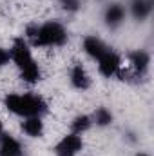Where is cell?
I'll list each match as a JSON object with an SVG mask.
<instances>
[{
  "instance_id": "6da1fadb",
  "label": "cell",
  "mask_w": 154,
  "mask_h": 156,
  "mask_svg": "<svg viewBox=\"0 0 154 156\" xmlns=\"http://www.w3.org/2000/svg\"><path fill=\"white\" fill-rule=\"evenodd\" d=\"M4 105L7 111L24 118L40 116L47 111L45 100L37 94H7L4 100Z\"/></svg>"
},
{
  "instance_id": "7a4b0ae2",
  "label": "cell",
  "mask_w": 154,
  "mask_h": 156,
  "mask_svg": "<svg viewBox=\"0 0 154 156\" xmlns=\"http://www.w3.org/2000/svg\"><path fill=\"white\" fill-rule=\"evenodd\" d=\"M27 38L33 42V45H38V47L62 45L67 40V33L62 24L47 22L40 27H27Z\"/></svg>"
},
{
  "instance_id": "3957f363",
  "label": "cell",
  "mask_w": 154,
  "mask_h": 156,
  "mask_svg": "<svg viewBox=\"0 0 154 156\" xmlns=\"http://www.w3.org/2000/svg\"><path fill=\"white\" fill-rule=\"evenodd\" d=\"M9 58L16 64L18 69H22L24 66H27V64L33 60L31 51H29V45L26 44L24 38H16L13 42V47H11V51H9Z\"/></svg>"
},
{
  "instance_id": "277c9868",
  "label": "cell",
  "mask_w": 154,
  "mask_h": 156,
  "mask_svg": "<svg viewBox=\"0 0 154 156\" xmlns=\"http://www.w3.org/2000/svg\"><path fill=\"white\" fill-rule=\"evenodd\" d=\"M82 138L78 136V134H67V136H64L58 144H56V147H54V153L56 156H76L80 151H82Z\"/></svg>"
},
{
  "instance_id": "5b68a950",
  "label": "cell",
  "mask_w": 154,
  "mask_h": 156,
  "mask_svg": "<svg viewBox=\"0 0 154 156\" xmlns=\"http://www.w3.org/2000/svg\"><path fill=\"white\" fill-rule=\"evenodd\" d=\"M120 64H121L120 56L116 55L114 51H111V49L102 58H98V69H100V73L103 76H113V75H116L120 71Z\"/></svg>"
},
{
  "instance_id": "8992f818",
  "label": "cell",
  "mask_w": 154,
  "mask_h": 156,
  "mask_svg": "<svg viewBox=\"0 0 154 156\" xmlns=\"http://www.w3.org/2000/svg\"><path fill=\"white\" fill-rule=\"evenodd\" d=\"M83 49H85V53L91 58H96V60L102 58L109 51V47L100 38H96V37H85V40H83Z\"/></svg>"
},
{
  "instance_id": "52a82bcc",
  "label": "cell",
  "mask_w": 154,
  "mask_h": 156,
  "mask_svg": "<svg viewBox=\"0 0 154 156\" xmlns=\"http://www.w3.org/2000/svg\"><path fill=\"white\" fill-rule=\"evenodd\" d=\"M0 156H22L20 144L13 136L4 133H0Z\"/></svg>"
},
{
  "instance_id": "ba28073f",
  "label": "cell",
  "mask_w": 154,
  "mask_h": 156,
  "mask_svg": "<svg viewBox=\"0 0 154 156\" xmlns=\"http://www.w3.org/2000/svg\"><path fill=\"white\" fill-rule=\"evenodd\" d=\"M22 131L27 134V136H33V138H38L40 134L44 133V122L40 120V116H29L22 122Z\"/></svg>"
},
{
  "instance_id": "9c48e42d",
  "label": "cell",
  "mask_w": 154,
  "mask_h": 156,
  "mask_svg": "<svg viewBox=\"0 0 154 156\" xmlns=\"http://www.w3.org/2000/svg\"><path fill=\"white\" fill-rule=\"evenodd\" d=\"M123 18H125V9H123V5H120V4H111V5L107 7V11H105V22H107L111 27L120 26Z\"/></svg>"
},
{
  "instance_id": "30bf717a",
  "label": "cell",
  "mask_w": 154,
  "mask_h": 156,
  "mask_svg": "<svg viewBox=\"0 0 154 156\" xmlns=\"http://www.w3.org/2000/svg\"><path fill=\"white\" fill-rule=\"evenodd\" d=\"M71 83L76 87V89H87L89 85H91V78L87 75V71L78 64L73 67V71H71Z\"/></svg>"
},
{
  "instance_id": "8fae6325",
  "label": "cell",
  "mask_w": 154,
  "mask_h": 156,
  "mask_svg": "<svg viewBox=\"0 0 154 156\" xmlns=\"http://www.w3.org/2000/svg\"><path fill=\"white\" fill-rule=\"evenodd\" d=\"M20 78H22L24 82H27V83H35V82H38L40 80L38 64H37L35 60H31L27 66H24V67L20 69Z\"/></svg>"
},
{
  "instance_id": "7c38bea8",
  "label": "cell",
  "mask_w": 154,
  "mask_h": 156,
  "mask_svg": "<svg viewBox=\"0 0 154 156\" xmlns=\"http://www.w3.org/2000/svg\"><path fill=\"white\" fill-rule=\"evenodd\" d=\"M131 62H132V66H134V69L138 73H145L149 64H151V56L145 51H134L131 55Z\"/></svg>"
},
{
  "instance_id": "4fadbf2b",
  "label": "cell",
  "mask_w": 154,
  "mask_h": 156,
  "mask_svg": "<svg viewBox=\"0 0 154 156\" xmlns=\"http://www.w3.org/2000/svg\"><path fill=\"white\" fill-rule=\"evenodd\" d=\"M152 11V4L149 0H132V15L138 20H143L151 15Z\"/></svg>"
},
{
  "instance_id": "5bb4252c",
  "label": "cell",
  "mask_w": 154,
  "mask_h": 156,
  "mask_svg": "<svg viewBox=\"0 0 154 156\" xmlns=\"http://www.w3.org/2000/svg\"><path fill=\"white\" fill-rule=\"evenodd\" d=\"M94 122H96V125H102V127L113 123V115H111V111L105 109V107H98V109L94 111Z\"/></svg>"
},
{
  "instance_id": "9a60e30c",
  "label": "cell",
  "mask_w": 154,
  "mask_h": 156,
  "mask_svg": "<svg viewBox=\"0 0 154 156\" xmlns=\"http://www.w3.org/2000/svg\"><path fill=\"white\" fill-rule=\"evenodd\" d=\"M73 131H75V134H82L83 131H87L89 127H91V118L85 116V115H80L73 120Z\"/></svg>"
},
{
  "instance_id": "2e32d148",
  "label": "cell",
  "mask_w": 154,
  "mask_h": 156,
  "mask_svg": "<svg viewBox=\"0 0 154 156\" xmlns=\"http://www.w3.org/2000/svg\"><path fill=\"white\" fill-rule=\"evenodd\" d=\"M62 5H64V9H67V11H76L78 9V0H62Z\"/></svg>"
},
{
  "instance_id": "e0dca14e",
  "label": "cell",
  "mask_w": 154,
  "mask_h": 156,
  "mask_svg": "<svg viewBox=\"0 0 154 156\" xmlns=\"http://www.w3.org/2000/svg\"><path fill=\"white\" fill-rule=\"evenodd\" d=\"M7 62H9V53L0 47V66H5Z\"/></svg>"
},
{
  "instance_id": "ac0fdd59",
  "label": "cell",
  "mask_w": 154,
  "mask_h": 156,
  "mask_svg": "<svg viewBox=\"0 0 154 156\" xmlns=\"http://www.w3.org/2000/svg\"><path fill=\"white\" fill-rule=\"evenodd\" d=\"M138 156H149V154H143V153H142V154H138Z\"/></svg>"
},
{
  "instance_id": "d6986e66",
  "label": "cell",
  "mask_w": 154,
  "mask_h": 156,
  "mask_svg": "<svg viewBox=\"0 0 154 156\" xmlns=\"http://www.w3.org/2000/svg\"><path fill=\"white\" fill-rule=\"evenodd\" d=\"M0 133H2V122H0Z\"/></svg>"
}]
</instances>
